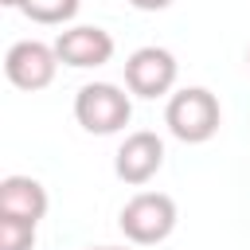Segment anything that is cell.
Wrapping results in <instances>:
<instances>
[{"instance_id":"6da1fadb","label":"cell","mask_w":250,"mask_h":250,"mask_svg":"<svg viewBox=\"0 0 250 250\" xmlns=\"http://www.w3.org/2000/svg\"><path fill=\"white\" fill-rule=\"evenodd\" d=\"M164 125L176 141L184 145H203L219 133L223 125V109H219V98L207 90V86H184L176 94H168V105H164Z\"/></svg>"},{"instance_id":"7a4b0ae2","label":"cell","mask_w":250,"mask_h":250,"mask_svg":"<svg viewBox=\"0 0 250 250\" xmlns=\"http://www.w3.org/2000/svg\"><path fill=\"white\" fill-rule=\"evenodd\" d=\"M176 199L164 195V191H137L121 215H117V227L121 234L133 242V246H160L172 230H176Z\"/></svg>"},{"instance_id":"3957f363","label":"cell","mask_w":250,"mask_h":250,"mask_svg":"<svg viewBox=\"0 0 250 250\" xmlns=\"http://www.w3.org/2000/svg\"><path fill=\"white\" fill-rule=\"evenodd\" d=\"M133 117V102L121 86L113 82H86L74 94V121L94 133V137H113L129 125Z\"/></svg>"},{"instance_id":"277c9868","label":"cell","mask_w":250,"mask_h":250,"mask_svg":"<svg viewBox=\"0 0 250 250\" xmlns=\"http://www.w3.org/2000/svg\"><path fill=\"white\" fill-rule=\"evenodd\" d=\"M180 62L168 47H137L125 59V90L133 98H164L172 94Z\"/></svg>"},{"instance_id":"5b68a950","label":"cell","mask_w":250,"mask_h":250,"mask_svg":"<svg viewBox=\"0 0 250 250\" xmlns=\"http://www.w3.org/2000/svg\"><path fill=\"white\" fill-rule=\"evenodd\" d=\"M55 70H59V55H55V43H39V39H20L8 47L4 55V78L16 86V90H47L55 82Z\"/></svg>"},{"instance_id":"8992f818","label":"cell","mask_w":250,"mask_h":250,"mask_svg":"<svg viewBox=\"0 0 250 250\" xmlns=\"http://www.w3.org/2000/svg\"><path fill=\"white\" fill-rule=\"evenodd\" d=\"M160 168H164V141H160L156 133H148V129L129 133V137L121 141V148L113 152V172H117V180L129 184V188L148 184Z\"/></svg>"},{"instance_id":"52a82bcc","label":"cell","mask_w":250,"mask_h":250,"mask_svg":"<svg viewBox=\"0 0 250 250\" xmlns=\"http://www.w3.org/2000/svg\"><path fill=\"white\" fill-rule=\"evenodd\" d=\"M55 55H59V62H66L74 70L105 66L113 59V35L105 27H98V23H74V27L59 31Z\"/></svg>"},{"instance_id":"ba28073f","label":"cell","mask_w":250,"mask_h":250,"mask_svg":"<svg viewBox=\"0 0 250 250\" xmlns=\"http://www.w3.org/2000/svg\"><path fill=\"white\" fill-rule=\"evenodd\" d=\"M47 188L31 176H4L0 180V215H16V219H31L39 223L47 215Z\"/></svg>"},{"instance_id":"9c48e42d","label":"cell","mask_w":250,"mask_h":250,"mask_svg":"<svg viewBox=\"0 0 250 250\" xmlns=\"http://www.w3.org/2000/svg\"><path fill=\"white\" fill-rule=\"evenodd\" d=\"M82 0H23L20 12L31 20V23H43V27H62L78 16Z\"/></svg>"},{"instance_id":"30bf717a","label":"cell","mask_w":250,"mask_h":250,"mask_svg":"<svg viewBox=\"0 0 250 250\" xmlns=\"http://www.w3.org/2000/svg\"><path fill=\"white\" fill-rule=\"evenodd\" d=\"M35 227L31 219H16V215H0V250H31L35 246Z\"/></svg>"},{"instance_id":"8fae6325","label":"cell","mask_w":250,"mask_h":250,"mask_svg":"<svg viewBox=\"0 0 250 250\" xmlns=\"http://www.w3.org/2000/svg\"><path fill=\"white\" fill-rule=\"evenodd\" d=\"M129 4H133L137 12H164L172 0H129Z\"/></svg>"},{"instance_id":"7c38bea8","label":"cell","mask_w":250,"mask_h":250,"mask_svg":"<svg viewBox=\"0 0 250 250\" xmlns=\"http://www.w3.org/2000/svg\"><path fill=\"white\" fill-rule=\"evenodd\" d=\"M0 4H4V8H20L23 0H0Z\"/></svg>"},{"instance_id":"4fadbf2b","label":"cell","mask_w":250,"mask_h":250,"mask_svg":"<svg viewBox=\"0 0 250 250\" xmlns=\"http://www.w3.org/2000/svg\"><path fill=\"white\" fill-rule=\"evenodd\" d=\"M86 250H125V246H86Z\"/></svg>"},{"instance_id":"5bb4252c","label":"cell","mask_w":250,"mask_h":250,"mask_svg":"<svg viewBox=\"0 0 250 250\" xmlns=\"http://www.w3.org/2000/svg\"><path fill=\"white\" fill-rule=\"evenodd\" d=\"M246 66H250V47H246Z\"/></svg>"}]
</instances>
